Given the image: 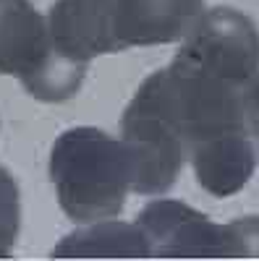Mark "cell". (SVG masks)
I'll return each instance as SVG.
<instances>
[{
  "label": "cell",
  "instance_id": "cell-1",
  "mask_svg": "<svg viewBox=\"0 0 259 261\" xmlns=\"http://www.w3.org/2000/svg\"><path fill=\"white\" fill-rule=\"evenodd\" d=\"M58 204L74 222H100L121 214L131 191V160L121 139L81 125L60 134L50 154Z\"/></svg>",
  "mask_w": 259,
  "mask_h": 261
},
{
  "label": "cell",
  "instance_id": "cell-2",
  "mask_svg": "<svg viewBox=\"0 0 259 261\" xmlns=\"http://www.w3.org/2000/svg\"><path fill=\"white\" fill-rule=\"evenodd\" d=\"M0 73L18 76L42 102H66L79 92L86 65L55 53L48 18L32 0H0Z\"/></svg>",
  "mask_w": 259,
  "mask_h": 261
},
{
  "label": "cell",
  "instance_id": "cell-3",
  "mask_svg": "<svg viewBox=\"0 0 259 261\" xmlns=\"http://www.w3.org/2000/svg\"><path fill=\"white\" fill-rule=\"evenodd\" d=\"M121 141L131 160L134 193L160 196L176 186L186 162V144L144 84L121 118Z\"/></svg>",
  "mask_w": 259,
  "mask_h": 261
},
{
  "label": "cell",
  "instance_id": "cell-4",
  "mask_svg": "<svg viewBox=\"0 0 259 261\" xmlns=\"http://www.w3.org/2000/svg\"><path fill=\"white\" fill-rule=\"evenodd\" d=\"M176 58L244 89L259 73V29L246 13L218 6L197 18Z\"/></svg>",
  "mask_w": 259,
  "mask_h": 261
},
{
  "label": "cell",
  "instance_id": "cell-5",
  "mask_svg": "<svg viewBox=\"0 0 259 261\" xmlns=\"http://www.w3.org/2000/svg\"><path fill=\"white\" fill-rule=\"evenodd\" d=\"M136 225L152 258H220V227L183 201L160 199L147 204Z\"/></svg>",
  "mask_w": 259,
  "mask_h": 261
},
{
  "label": "cell",
  "instance_id": "cell-6",
  "mask_svg": "<svg viewBox=\"0 0 259 261\" xmlns=\"http://www.w3.org/2000/svg\"><path fill=\"white\" fill-rule=\"evenodd\" d=\"M48 32L55 53L79 65L123 50L115 37V0H55Z\"/></svg>",
  "mask_w": 259,
  "mask_h": 261
},
{
  "label": "cell",
  "instance_id": "cell-7",
  "mask_svg": "<svg viewBox=\"0 0 259 261\" xmlns=\"http://www.w3.org/2000/svg\"><path fill=\"white\" fill-rule=\"evenodd\" d=\"M204 13V0H115L121 47L168 45L183 39Z\"/></svg>",
  "mask_w": 259,
  "mask_h": 261
},
{
  "label": "cell",
  "instance_id": "cell-8",
  "mask_svg": "<svg viewBox=\"0 0 259 261\" xmlns=\"http://www.w3.org/2000/svg\"><path fill=\"white\" fill-rule=\"evenodd\" d=\"M186 157L194 165L199 186L218 199L239 193L256 170V149L249 130H225L194 141L186 146Z\"/></svg>",
  "mask_w": 259,
  "mask_h": 261
},
{
  "label": "cell",
  "instance_id": "cell-9",
  "mask_svg": "<svg viewBox=\"0 0 259 261\" xmlns=\"http://www.w3.org/2000/svg\"><path fill=\"white\" fill-rule=\"evenodd\" d=\"M55 258H152L139 225L100 220L68 232L53 251Z\"/></svg>",
  "mask_w": 259,
  "mask_h": 261
},
{
  "label": "cell",
  "instance_id": "cell-10",
  "mask_svg": "<svg viewBox=\"0 0 259 261\" xmlns=\"http://www.w3.org/2000/svg\"><path fill=\"white\" fill-rule=\"evenodd\" d=\"M18 227H21L18 186L11 172L0 165V258H8L13 253Z\"/></svg>",
  "mask_w": 259,
  "mask_h": 261
},
{
  "label": "cell",
  "instance_id": "cell-11",
  "mask_svg": "<svg viewBox=\"0 0 259 261\" xmlns=\"http://www.w3.org/2000/svg\"><path fill=\"white\" fill-rule=\"evenodd\" d=\"M220 258H259V214L220 227Z\"/></svg>",
  "mask_w": 259,
  "mask_h": 261
},
{
  "label": "cell",
  "instance_id": "cell-12",
  "mask_svg": "<svg viewBox=\"0 0 259 261\" xmlns=\"http://www.w3.org/2000/svg\"><path fill=\"white\" fill-rule=\"evenodd\" d=\"M244 118H246V130L249 136L259 139V73L244 86Z\"/></svg>",
  "mask_w": 259,
  "mask_h": 261
}]
</instances>
